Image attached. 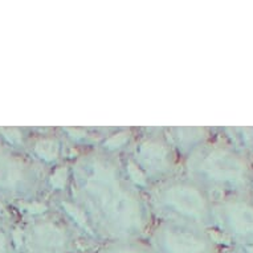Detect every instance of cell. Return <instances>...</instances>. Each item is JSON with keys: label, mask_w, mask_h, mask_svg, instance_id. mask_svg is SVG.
Segmentation results:
<instances>
[{"label": "cell", "mask_w": 253, "mask_h": 253, "mask_svg": "<svg viewBox=\"0 0 253 253\" xmlns=\"http://www.w3.org/2000/svg\"><path fill=\"white\" fill-rule=\"evenodd\" d=\"M49 199L96 245L146 239L155 223L145 192L131 180L120 155L105 149L75 155L67 166L64 188Z\"/></svg>", "instance_id": "obj_1"}, {"label": "cell", "mask_w": 253, "mask_h": 253, "mask_svg": "<svg viewBox=\"0 0 253 253\" xmlns=\"http://www.w3.org/2000/svg\"><path fill=\"white\" fill-rule=\"evenodd\" d=\"M15 233L17 253H90L97 247L49 198L21 216Z\"/></svg>", "instance_id": "obj_2"}, {"label": "cell", "mask_w": 253, "mask_h": 253, "mask_svg": "<svg viewBox=\"0 0 253 253\" xmlns=\"http://www.w3.org/2000/svg\"><path fill=\"white\" fill-rule=\"evenodd\" d=\"M54 171L25 150L0 141V202L20 217L42 207L53 192Z\"/></svg>", "instance_id": "obj_3"}, {"label": "cell", "mask_w": 253, "mask_h": 253, "mask_svg": "<svg viewBox=\"0 0 253 253\" xmlns=\"http://www.w3.org/2000/svg\"><path fill=\"white\" fill-rule=\"evenodd\" d=\"M182 174L186 175L215 199V194L239 195L248 190L251 169L244 155L224 143L208 141L183 161Z\"/></svg>", "instance_id": "obj_4"}, {"label": "cell", "mask_w": 253, "mask_h": 253, "mask_svg": "<svg viewBox=\"0 0 253 253\" xmlns=\"http://www.w3.org/2000/svg\"><path fill=\"white\" fill-rule=\"evenodd\" d=\"M127 174L142 191L182 174L166 127H134L127 147L120 154Z\"/></svg>", "instance_id": "obj_5"}, {"label": "cell", "mask_w": 253, "mask_h": 253, "mask_svg": "<svg viewBox=\"0 0 253 253\" xmlns=\"http://www.w3.org/2000/svg\"><path fill=\"white\" fill-rule=\"evenodd\" d=\"M154 220H170L212 229L215 199L203 187L179 174L145 191Z\"/></svg>", "instance_id": "obj_6"}, {"label": "cell", "mask_w": 253, "mask_h": 253, "mask_svg": "<svg viewBox=\"0 0 253 253\" xmlns=\"http://www.w3.org/2000/svg\"><path fill=\"white\" fill-rule=\"evenodd\" d=\"M211 231L188 223L155 220L146 240L155 253H223Z\"/></svg>", "instance_id": "obj_7"}, {"label": "cell", "mask_w": 253, "mask_h": 253, "mask_svg": "<svg viewBox=\"0 0 253 253\" xmlns=\"http://www.w3.org/2000/svg\"><path fill=\"white\" fill-rule=\"evenodd\" d=\"M235 243L233 248H253V203L243 194L215 198L213 224Z\"/></svg>", "instance_id": "obj_8"}, {"label": "cell", "mask_w": 253, "mask_h": 253, "mask_svg": "<svg viewBox=\"0 0 253 253\" xmlns=\"http://www.w3.org/2000/svg\"><path fill=\"white\" fill-rule=\"evenodd\" d=\"M207 131L208 129L200 127H166L167 137L182 163L190 154L210 141Z\"/></svg>", "instance_id": "obj_9"}, {"label": "cell", "mask_w": 253, "mask_h": 253, "mask_svg": "<svg viewBox=\"0 0 253 253\" xmlns=\"http://www.w3.org/2000/svg\"><path fill=\"white\" fill-rule=\"evenodd\" d=\"M90 253H155L146 239H126L98 244Z\"/></svg>", "instance_id": "obj_10"}, {"label": "cell", "mask_w": 253, "mask_h": 253, "mask_svg": "<svg viewBox=\"0 0 253 253\" xmlns=\"http://www.w3.org/2000/svg\"><path fill=\"white\" fill-rule=\"evenodd\" d=\"M16 223L0 215V253H17Z\"/></svg>", "instance_id": "obj_11"}, {"label": "cell", "mask_w": 253, "mask_h": 253, "mask_svg": "<svg viewBox=\"0 0 253 253\" xmlns=\"http://www.w3.org/2000/svg\"><path fill=\"white\" fill-rule=\"evenodd\" d=\"M223 253H247L244 252V251H241V249H237V248H232V249H229V251H224Z\"/></svg>", "instance_id": "obj_12"}]
</instances>
